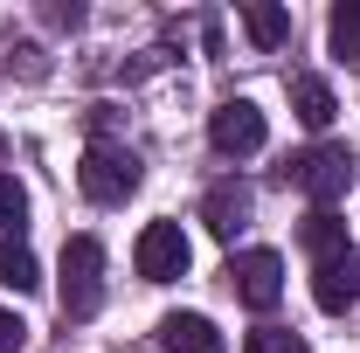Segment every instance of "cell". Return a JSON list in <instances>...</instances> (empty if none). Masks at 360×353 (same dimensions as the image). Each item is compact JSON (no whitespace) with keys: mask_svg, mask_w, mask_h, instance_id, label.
<instances>
[{"mask_svg":"<svg viewBox=\"0 0 360 353\" xmlns=\"http://www.w3.org/2000/svg\"><path fill=\"white\" fill-rule=\"evenodd\" d=\"M284 180L312 201V208H333L347 187H354V146H305V153H291L284 160Z\"/></svg>","mask_w":360,"mask_h":353,"instance_id":"cell-1","label":"cell"},{"mask_svg":"<svg viewBox=\"0 0 360 353\" xmlns=\"http://www.w3.org/2000/svg\"><path fill=\"white\" fill-rule=\"evenodd\" d=\"M97 298H104V243L70 236L63 243V319H90Z\"/></svg>","mask_w":360,"mask_h":353,"instance_id":"cell-2","label":"cell"},{"mask_svg":"<svg viewBox=\"0 0 360 353\" xmlns=\"http://www.w3.org/2000/svg\"><path fill=\"white\" fill-rule=\"evenodd\" d=\"M77 187H84L97 208H118V201L139 194V160L125 153V146H90L84 167H77Z\"/></svg>","mask_w":360,"mask_h":353,"instance_id":"cell-3","label":"cell"},{"mask_svg":"<svg viewBox=\"0 0 360 353\" xmlns=\"http://www.w3.org/2000/svg\"><path fill=\"white\" fill-rule=\"evenodd\" d=\"M222 277H229V291L250 312H270L284 298V257H277V250H243V257H229Z\"/></svg>","mask_w":360,"mask_h":353,"instance_id":"cell-4","label":"cell"},{"mask_svg":"<svg viewBox=\"0 0 360 353\" xmlns=\"http://www.w3.org/2000/svg\"><path fill=\"white\" fill-rule=\"evenodd\" d=\"M132 264H139V277H146V284H174V277H187L194 250H187L180 222H146V236H139Z\"/></svg>","mask_w":360,"mask_h":353,"instance_id":"cell-5","label":"cell"},{"mask_svg":"<svg viewBox=\"0 0 360 353\" xmlns=\"http://www.w3.org/2000/svg\"><path fill=\"white\" fill-rule=\"evenodd\" d=\"M208 146L222 153V160H250L257 146H264V111L250 104V97H229L208 111Z\"/></svg>","mask_w":360,"mask_h":353,"instance_id":"cell-6","label":"cell"},{"mask_svg":"<svg viewBox=\"0 0 360 353\" xmlns=\"http://www.w3.org/2000/svg\"><path fill=\"white\" fill-rule=\"evenodd\" d=\"M360 298V250H340L312 270V305L319 312H347Z\"/></svg>","mask_w":360,"mask_h":353,"instance_id":"cell-7","label":"cell"},{"mask_svg":"<svg viewBox=\"0 0 360 353\" xmlns=\"http://www.w3.org/2000/svg\"><path fill=\"white\" fill-rule=\"evenodd\" d=\"M160 353H222V333L208 312H174L160 319Z\"/></svg>","mask_w":360,"mask_h":353,"instance_id":"cell-8","label":"cell"},{"mask_svg":"<svg viewBox=\"0 0 360 353\" xmlns=\"http://www.w3.org/2000/svg\"><path fill=\"white\" fill-rule=\"evenodd\" d=\"M243 215H250V187H243V180H215L208 201H201V222H208L215 236H236Z\"/></svg>","mask_w":360,"mask_h":353,"instance_id":"cell-9","label":"cell"},{"mask_svg":"<svg viewBox=\"0 0 360 353\" xmlns=\"http://www.w3.org/2000/svg\"><path fill=\"white\" fill-rule=\"evenodd\" d=\"M291 111H298L305 132H326L333 111H340V104H333V84H326V77H291Z\"/></svg>","mask_w":360,"mask_h":353,"instance_id":"cell-10","label":"cell"},{"mask_svg":"<svg viewBox=\"0 0 360 353\" xmlns=\"http://www.w3.org/2000/svg\"><path fill=\"white\" fill-rule=\"evenodd\" d=\"M298 243L312 250L319 264H326V257H340V250H354V243H347V222L333 215V208H312V215L298 222Z\"/></svg>","mask_w":360,"mask_h":353,"instance_id":"cell-11","label":"cell"},{"mask_svg":"<svg viewBox=\"0 0 360 353\" xmlns=\"http://www.w3.org/2000/svg\"><path fill=\"white\" fill-rule=\"evenodd\" d=\"M243 28H250V42H257V49H284V42H291V7L250 0V7H243Z\"/></svg>","mask_w":360,"mask_h":353,"instance_id":"cell-12","label":"cell"},{"mask_svg":"<svg viewBox=\"0 0 360 353\" xmlns=\"http://www.w3.org/2000/svg\"><path fill=\"white\" fill-rule=\"evenodd\" d=\"M42 264L28 257V243H0V291H35Z\"/></svg>","mask_w":360,"mask_h":353,"instance_id":"cell-13","label":"cell"},{"mask_svg":"<svg viewBox=\"0 0 360 353\" xmlns=\"http://www.w3.org/2000/svg\"><path fill=\"white\" fill-rule=\"evenodd\" d=\"M326 35H333V56H340V63H360V0H340V7H333Z\"/></svg>","mask_w":360,"mask_h":353,"instance_id":"cell-14","label":"cell"},{"mask_svg":"<svg viewBox=\"0 0 360 353\" xmlns=\"http://www.w3.org/2000/svg\"><path fill=\"white\" fill-rule=\"evenodd\" d=\"M21 229H28V194L14 174H0V243H21Z\"/></svg>","mask_w":360,"mask_h":353,"instance_id":"cell-15","label":"cell"},{"mask_svg":"<svg viewBox=\"0 0 360 353\" xmlns=\"http://www.w3.org/2000/svg\"><path fill=\"white\" fill-rule=\"evenodd\" d=\"M243 353H305V340H298L291 326H257V333L243 340Z\"/></svg>","mask_w":360,"mask_h":353,"instance_id":"cell-16","label":"cell"},{"mask_svg":"<svg viewBox=\"0 0 360 353\" xmlns=\"http://www.w3.org/2000/svg\"><path fill=\"white\" fill-rule=\"evenodd\" d=\"M21 347H28V326H21L14 312L0 305V353H21Z\"/></svg>","mask_w":360,"mask_h":353,"instance_id":"cell-17","label":"cell"}]
</instances>
